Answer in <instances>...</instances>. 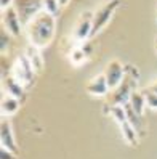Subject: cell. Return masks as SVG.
<instances>
[{"instance_id": "6da1fadb", "label": "cell", "mask_w": 157, "mask_h": 159, "mask_svg": "<svg viewBox=\"0 0 157 159\" xmlns=\"http://www.w3.org/2000/svg\"><path fill=\"white\" fill-rule=\"evenodd\" d=\"M55 27H56L55 16L50 15L48 11L42 10L27 24V35H29L31 43L39 47V48L48 45L55 35Z\"/></svg>"}, {"instance_id": "7a4b0ae2", "label": "cell", "mask_w": 157, "mask_h": 159, "mask_svg": "<svg viewBox=\"0 0 157 159\" xmlns=\"http://www.w3.org/2000/svg\"><path fill=\"white\" fill-rule=\"evenodd\" d=\"M138 79H140V74H138V71L135 68H132V71H127V68H125V79H124V82L117 89H114L112 92H111V95L107 98L109 109L114 108V106H124L125 103H128L132 93L136 90L135 84H136Z\"/></svg>"}, {"instance_id": "3957f363", "label": "cell", "mask_w": 157, "mask_h": 159, "mask_svg": "<svg viewBox=\"0 0 157 159\" xmlns=\"http://www.w3.org/2000/svg\"><path fill=\"white\" fill-rule=\"evenodd\" d=\"M111 116L112 119L117 122V125L120 127V132L124 135V140L132 145V146H136L138 145V135H136V130L133 129V125L130 124V120L127 117V113H125V108L124 106H114L109 109Z\"/></svg>"}, {"instance_id": "277c9868", "label": "cell", "mask_w": 157, "mask_h": 159, "mask_svg": "<svg viewBox=\"0 0 157 159\" xmlns=\"http://www.w3.org/2000/svg\"><path fill=\"white\" fill-rule=\"evenodd\" d=\"M119 5H120V0H107L104 5H101L93 13V32H91V37L96 35L109 23L111 16L114 15V11L117 10Z\"/></svg>"}, {"instance_id": "5b68a950", "label": "cell", "mask_w": 157, "mask_h": 159, "mask_svg": "<svg viewBox=\"0 0 157 159\" xmlns=\"http://www.w3.org/2000/svg\"><path fill=\"white\" fill-rule=\"evenodd\" d=\"M11 76L18 82H21L23 85H29V84L32 82V79L35 76V71L32 68L29 58H27L24 53L16 58V63L13 64V74Z\"/></svg>"}, {"instance_id": "8992f818", "label": "cell", "mask_w": 157, "mask_h": 159, "mask_svg": "<svg viewBox=\"0 0 157 159\" xmlns=\"http://www.w3.org/2000/svg\"><path fill=\"white\" fill-rule=\"evenodd\" d=\"M103 74L106 77V82H107L109 89L114 90L124 82V79H125V68H124V64L119 60H111L106 64Z\"/></svg>"}, {"instance_id": "52a82bcc", "label": "cell", "mask_w": 157, "mask_h": 159, "mask_svg": "<svg viewBox=\"0 0 157 159\" xmlns=\"http://www.w3.org/2000/svg\"><path fill=\"white\" fill-rule=\"evenodd\" d=\"M15 8L21 18V23L27 26L35 15H39L43 10V5L42 0H16Z\"/></svg>"}, {"instance_id": "ba28073f", "label": "cell", "mask_w": 157, "mask_h": 159, "mask_svg": "<svg viewBox=\"0 0 157 159\" xmlns=\"http://www.w3.org/2000/svg\"><path fill=\"white\" fill-rule=\"evenodd\" d=\"M91 32H93V15L85 11V13H82L80 18L77 20L76 29H74V35H76L77 40L85 42V40L91 39Z\"/></svg>"}, {"instance_id": "9c48e42d", "label": "cell", "mask_w": 157, "mask_h": 159, "mask_svg": "<svg viewBox=\"0 0 157 159\" xmlns=\"http://www.w3.org/2000/svg\"><path fill=\"white\" fill-rule=\"evenodd\" d=\"M2 23H3V29H7L8 34H11V35L21 34V18L15 7L2 10Z\"/></svg>"}, {"instance_id": "30bf717a", "label": "cell", "mask_w": 157, "mask_h": 159, "mask_svg": "<svg viewBox=\"0 0 157 159\" xmlns=\"http://www.w3.org/2000/svg\"><path fill=\"white\" fill-rule=\"evenodd\" d=\"M109 85H107V82H106V77H104V74L101 72L98 74V76H95L93 79H91L88 84H87V92L90 93V95H93V97H104L109 93Z\"/></svg>"}, {"instance_id": "8fae6325", "label": "cell", "mask_w": 157, "mask_h": 159, "mask_svg": "<svg viewBox=\"0 0 157 159\" xmlns=\"http://www.w3.org/2000/svg\"><path fill=\"white\" fill-rule=\"evenodd\" d=\"M0 142L7 149H10V151L16 153L18 154V146H16V142H15V137H13V129H11V124L8 122V120H2V125H0Z\"/></svg>"}, {"instance_id": "7c38bea8", "label": "cell", "mask_w": 157, "mask_h": 159, "mask_svg": "<svg viewBox=\"0 0 157 159\" xmlns=\"http://www.w3.org/2000/svg\"><path fill=\"white\" fill-rule=\"evenodd\" d=\"M3 89L7 90V95L10 97H15V98H20L24 95V85L21 82H18L13 76H8V77H3Z\"/></svg>"}, {"instance_id": "4fadbf2b", "label": "cell", "mask_w": 157, "mask_h": 159, "mask_svg": "<svg viewBox=\"0 0 157 159\" xmlns=\"http://www.w3.org/2000/svg\"><path fill=\"white\" fill-rule=\"evenodd\" d=\"M24 55H26L27 58H29V61H31V64H32L34 71L40 72L42 68H43V60H42V55H40V48H39V47H35V45L31 43V45L26 48Z\"/></svg>"}, {"instance_id": "5bb4252c", "label": "cell", "mask_w": 157, "mask_h": 159, "mask_svg": "<svg viewBox=\"0 0 157 159\" xmlns=\"http://www.w3.org/2000/svg\"><path fill=\"white\" fill-rule=\"evenodd\" d=\"M128 105L132 106V109L135 111L136 114L143 116V113H144V108H146V97H144V92L135 90V92L132 93L130 100H128Z\"/></svg>"}, {"instance_id": "9a60e30c", "label": "cell", "mask_w": 157, "mask_h": 159, "mask_svg": "<svg viewBox=\"0 0 157 159\" xmlns=\"http://www.w3.org/2000/svg\"><path fill=\"white\" fill-rule=\"evenodd\" d=\"M0 108H2L3 116H11L18 111V108H20V100L15 98V97H10V95H3L2 103H0Z\"/></svg>"}, {"instance_id": "2e32d148", "label": "cell", "mask_w": 157, "mask_h": 159, "mask_svg": "<svg viewBox=\"0 0 157 159\" xmlns=\"http://www.w3.org/2000/svg\"><path fill=\"white\" fill-rule=\"evenodd\" d=\"M124 108H125L127 117H128V120H130V124L133 125V129H135V130H140V129H141V116L136 114L135 111L132 109V106L128 105V103H125Z\"/></svg>"}, {"instance_id": "e0dca14e", "label": "cell", "mask_w": 157, "mask_h": 159, "mask_svg": "<svg viewBox=\"0 0 157 159\" xmlns=\"http://www.w3.org/2000/svg\"><path fill=\"white\" fill-rule=\"evenodd\" d=\"M88 58V55L80 48V47H77V48H74L72 53H71V63L74 64V66H80L82 63H85V60Z\"/></svg>"}, {"instance_id": "ac0fdd59", "label": "cell", "mask_w": 157, "mask_h": 159, "mask_svg": "<svg viewBox=\"0 0 157 159\" xmlns=\"http://www.w3.org/2000/svg\"><path fill=\"white\" fill-rule=\"evenodd\" d=\"M42 5H43V10L53 16L59 11V7H61L58 0H42Z\"/></svg>"}, {"instance_id": "d6986e66", "label": "cell", "mask_w": 157, "mask_h": 159, "mask_svg": "<svg viewBox=\"0 0 157 159\" xmlns=\"http://www.w3.org/2000/svg\"><path fill=\"white\" fill-rule=\"evenodd\" d=\"M144 97H146V106L154 109V111H157V95H155V93L146 90L144 92Z\"/></svg>"}, {"instance_id": "ffe728a7", "label": "cell", "mask_w": 157, "mask_h": 159, "mask_svg": "<svg viewBox=\"0 0 157 159\" xmlns=\"http://www.w3.org/2000/svg\"><path fill=\"white\" fill-rule=\"evenodd\" d=\"M10 35L11 34H8L7 29H2V32H0V48H2V53H5V50L8 48V45H10Z\"/></svg>"}, {"instance_id": "44dd1931", "label": "cell", "mask_w": 157, "mask_h": 159, "mask_svg": "<svg viewBox=\"0 0 157 159\" xmlns=\"http://www.w3.org/2000/svg\"><path fill=\"white\" fill-rule=\"evenodd\" d=\"M0 159H16V153L10 151L3 146H0Z\"/></svg>"}, {"instance_id": "7402d4cb", "label": "cell", "mask_w": 157, "mask_h": 159, "mask_svg": "<svg viewBox=\"0 0 157 159\" xmlns=\"http://www.w3.org/2000/svg\"><path fill=\"white\" fill-rule=\"evenodd\" d=\"M13 3V0H0V7H2V10H7V8H10Z\"/></svg>"}, {"instance_id": "603a6c76", "label": "cell", "mask_w": 157, "mask_h": 159, "mask_svg": "<svg viewBox=\"0 0 157 159\" xmlns=\"http://www.w3.org/2000/svg\"><path fill=\"white\" fill-rule=\"evenodd\" d=\"M147 90H149V92H152V93H155V95H157V82H152L151 85L147 87Z\"/></svg>"}, {"instance_id": "cb8c5ba5", "label": "cell", "mask_w": 157, "mask_h": 159, "mask_svg": "<svg viewBox=\"0 0 157 159\" xmlns=\"http://www.w3.org/2000/svg\"><path fill=\"white\" fill-rule=\"evenodd\" d=\"M58 2H59L61 7H64V5H68V3H69V0H58Z\"/></svg>"}, {"instance_id": "d4e9b609", "label": "cell", "mask_w": 157, "mask_h": 159, "mask_svg": "<svg viewBox=\"0 0 157 159\" xmlns=\"http://www.w3.org/2000/svg\"><path fill=\"white\" fill-rule=\"evenodd\" d=\"M155 50H157V39H155Z\"/></svg>"}]
</instances>
